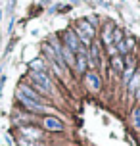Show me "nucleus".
Returning a JSON list of instances; mask_svg holds the SVG:
<instances>
[{
	"label": "nucleus",
	"instance_id": "nucleus-1",
	"mask_svg": "<svg viewBox=\"0 0 140 146\" xmlns=\"http://www.w3.org/2000/svg\"><path fill=\"white\" fill-rule=\"evenodd\" d=\"M17 98L21 100L25 106L29 110H35V111H42V106H40V94L38 92H35L33 88L29 87H17Z\"/></svg>",
	"mask_w": 140,
	"mask_h": 146
},
{
	"label": "nucleus",
	"instance_id": "nucleus-2",
	"mask_svg": "<svg viewBox=\"0 0 140 146\" xmlns=\"http://www.w3.org/2000/svg\"><path fill=\"white\" fill-rule=\"evenodd\" d=\"M77 35L81 36V40L85 44L90 42V38L94 36V27L90 25V21H87V19H81V21L77 23Z\"/></svg>",
	"mask_w": 140,
	"mask_h": 146
},
{
	"label": "nucleus",
	"instance_id": "nucleus-3",
	"mask_svg": "<svg viewBox=\"0 0 140 146\" xmlns=\"http://www.w3.org/2000/svg\"><path fill=\"white\" fill-rule=\"evenodd\" d=\"M31 81L35 83V87H38L40 90H44V92L52 90V83H50V79L46 77L44 73H37V71H33V75H31Z\"/></svg>",
	"mask_w": 140,
	"mask_h": 146
},
{
	"label": "nucleus",
	"instance_id": "nucleus-4",
	"mask_svg": "<svg viewBox=\"0 0 140 146\" xmlns=\"http://www.w3.org/2000/svg\"><path fill=\"white\" fill-rule=\"evenodd\" d=\"M63 40H65V46L67 48H69V50L73 52H79L83 48L81 46V42H79V38H77V36H75V33L73 31H65V35H63Z\"/></svg>",
	"mask_w": 140,
	"mask_h": 146
},
{
	"label": "nucleus",
	"instance_id": "nucleus-5",
	"mask_svg": "<svg viewBox=\"0 0 140 146\" xmlns=\"http://www.w3.org/2000/svg\"><path fill=\"white\" fill-rule=\"evenodd\" d=\"M42 127L46 131H63V123L59 121L58 117H52V115L42 119Z\"/></svg>",
	"mask_w": 140,
	"mask_h": 146
},
{
	"label": "nucleus",
	"instance_id": "nucleus-6",
	"mask_svg": "<svg viewBox=\"0 0 140 146\" xmlns=\"http://www.w3.org/2000/svg\"><path fill=\"white\" fill-rule=\"evenodd\" d=\"M87 85H88L90 90H100L102 81H100V77H98L94 71H88V73H87Z\"/></svg>",
	"mask_w": 140,
	"mask_h": 146
},
{
	"label": "nucleus",
	"instance_id": "nucleus-7",
	"mask_svg": "<svg viewBox=\"0 0 140 146\" xmlns=\"http://www.w3.org/2000/svg\"><path fill=\"white\" fill-rule=\"evenodd\" d=\"M77 69H79V71H85V69H87V60H88V56H87V50H85V48H81V50L77 52Z\"/></svg>",
	"mask_w": 140,
	"mask_h": 146
},
{
	"label": "nucleus",
	"instance_id": "nucleus-8",
	"mask_svg": "<svg viewBox=\"0 0 140 146\" xmlns=\"http://www.w3.org/2000/svg\"><path fill=\"white\" fill-rule=\"evenodd\" d=\"M19 131H21V135H25L27 139H38V137H40V131L35 129V127H21Z\"/></svg>",
	"mask_w": 140,
	"mask_h": 146
},
{
	"label": "nucleus",
	"instance_id": "nucleus-9",
	"mask_svg": "<svg viewBox=\"0 0 140 146\" xmlns=\"http://www.w3.org/2000/svg\"><path fill=\"white\" fill-rule=\"evenodd\" d=\"M104 42L106 44H113V35H111V25H108L106 29H104Z\"/></svg>",
	"mask_w": 140,
	"mask_h": 146
},
{
	"label": "nucleus",
	"instance_id": "nucleus-10",
	"mask_svg": "<svg viewBox=\"0 0 140 146\" xmlns=\"http://www.w3.org/2000/svg\"><path fill=\"white\" fill-rule=\"evenodd\" d=\"M138 83H140V73H134V75H133V79L129 81V90L133 92L134 88L138 87Z\"/></svg>",
	"mask_w": 140,
	"mask_h": 146
},
{
	"label": "nucleus",
	"instance_id": "nucleus-11",
	"mask_svg": "<svg viewBox=\"0 0 140 146\" xmlns=\"http://www.w3.org/2000/svg\"><path fill=\"white\" fill-rule=\"evenodd\" d=\"M133 121H134V127L140 131V108L138 110H134V113H133Z\"/></svg>",
	"mask_w": 140,
	"mask_h": 146
},
{
	"label": "nucleus",
	"instance_id": "nucleus-12",
	"mask_svg": "<svg viewBox=\"0 0 140 146\" xmlns=\"http://www.w3.org/2000/svg\"><path fill=\"white\" fill-rule=\"evenodd\" d=\"M111 64H113V67H115L117 71L123 69V62H121V58H117V56H115V58H111Z\"/></svg>",
	"mask_w": 140,
	"mask_h": 146
},
{
	"label": "nucleus",
	"instance_id": "nucleus-13",
	"mask_svg": "<svg viewBox=\"0 0 140 146\" xmlns=\"http://www.w3.org/2000/svg\"><path fill=\"white\" fill-rule=\"evenodd\" d=\"M31 67H33V69H37V73H44V64H42V62H33Z\"/></svg>",
	"mask_w": 140,
	"mask_h": 146
},
{
	"label": "nucleus",
	"instance_id": "nucleus-14",
	"mask_svg": "<svg viewBox=\"0 0 140 146\" xmlns=\"http://www.w3.org/2000/svg\"><path fill=\"white\" fill-rule=\"evenodd\" d=\"M17 144H19V146H37L35 142H31V140H27V139H19V140H17Z\"/></svg>",
	"mask_w": 140,
	"mask_h": 146
},
{
	"label": "nucleus",
	"instance_id": "nucleus-15",
	"mask_svg": "<svg viewBox=\"0 0 140 146\" xmlns=\"http://www.w3.org/2000/svg\"><path fill=\"white\" fill-rule=\"evenodd\" d=\"M90 58H96V60H98V46H96V44H92V52H90Z\"/></svg>",
	"mask_w": 140,
	"mask_h": 146
}]
</instances>
